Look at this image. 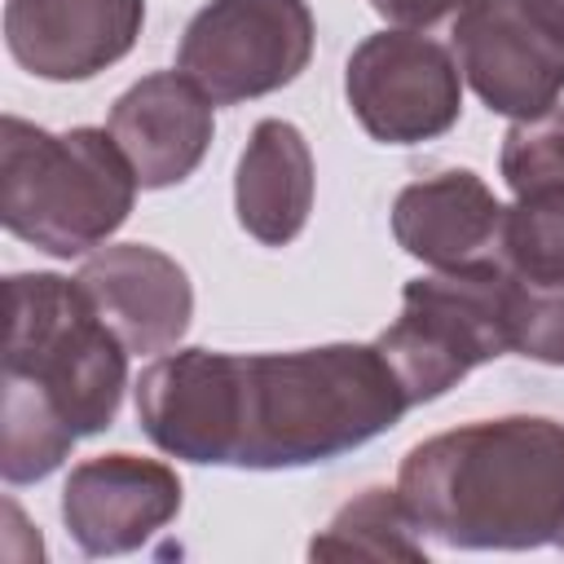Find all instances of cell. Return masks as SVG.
Instances as JSON below:
<instances>
[{"mask_svg":"<svg viewBox=\"0 0 564 564\" xmlns=\"http://www.w3.org/2000/svg\"><path fill=\"white\" fill-rule=\"evenodd\" d=\"M212 106L216 101L181 70H154L110 106V137L132 163L141 189L181 185L203 163L216 132Z\"/></svg>","mask_w":564,"mask_h":564,"instance_id":"obj_12","label":"cell"},{"mask_svg":"<svg viewBox=\"0 0 564 564\" xmlns=\"http://www.w3.org/2000/svg\"><path fill=\"white\" fill-rule=\"evenodd\" d=\"M357 123L383 145H419L449 132L463 115V70L423 31L366 35L344 70Z\"/></svg>","mask_w":564,"mask_h":564,"instance_id":"obj_7","label":"cell"},{"mask_svg":"<svg viewBox=\"0 0 564 564\" xmlns=\"http://www.w3.org/2000/svg\"><path fill=\"white\" fill-rule=\"evenodd\" d=\"M454 57L476 97L507 119H533L564 93V40L529 0H476L454 18Z\"/></svg>","mask_w":564,"mask_h":564,"instance_id":"obj_8","label":"cell"},{"mask_svg":"<svg viewBox=\"0 0 564 564\" xmlns=\"http://www.w3.org/2000/svg\"><path fill=\"white\" fill-rule=\"evenodd\" d=\"M419 524L397 489L370 485L335 511V520L308 542V555H366V560H423Z\"/></svg>","mask_w":564,"mask_h":564,"instance_id":"obj_15","label":"cell"},{"mask_svg":"<svg viewBox=\"0 0 564 564\" xmlns=\"http://www.w3.org/2000/svg\"><path fill=\"white\" fill-rule=\"evenodd\" d=\"M498 172L516 198L538 189H564V110L551 106L533 119H516L502 137Z\"/></svg>","mask_w":564,"mask_h":564,"instance_id":"obj_17","label":"cell"},{"mask_svg":"<svg viewBox=\"0 0 564 564\" xmlns=\"http://www.w3.org/2000/svg\"><path fill=\"white\" fill-rule=\"evenodd\" d=\"M137 172L110 128L48 132L18 115L0 123V220L57 260L101 247L137 203Z\"/></svg>","mask_w":564,"mask_h":564,"instance_id":"obj_4","label":"cell"},{"mask_svg":"<svg viewBox=\"0 0 564 564\" xmlns=\"http://www.w3.org/2000/svg\"><path fill=\"white\" fill-rule=\"evenodd\" d=\"M471 4L476 0H370V9L401 31H427L436 22H454Z\"/></svg>","mask_w":564,"mask_h":564,"instance_id":"obj_19","label":"cell"},{"mask_svg":"<svg viewBox=\"0 0 564 564\" xmlns=\"http://www.w3.org/2000/svg\"><path fill=\"white\" fill-rule=\"evenodd\" d=\"M419 533L458 551L564 546V423L476 419L419 441L397 471Z\"/></svg>","mask_w":564,"mask_h":564,"instance_id":"obj_1","label":"cell"},{"mask_svg":"<svg viewBox=\"0 0 564 564\" xmlns=\"http://www.w3.org/2000/svg\"><path fill=\"white\" fill-rule=\"evenodd\" d=\"M410 410L379 344L225 352V467H308L352 454Z\"/></svg>","mask_w":564,"mask_h":564,"instance_id":"obj_2","label":"cell"},{"mask_svg":"<svg viewBox=\"0 0 564 564\" xmlns=\"http://www.w3.org/2000/svg\"><path fill=\"white\" fill-rule=\"evenodd\" d=\"M101 322L123 339L128 352L154 357L181 344L194 317L189 273L159 247L115 242L84 260L75 273Z\"/></svg>","mask_w":564,"mask_h":564,"instance_id":"obj_11","label":"cell"},{"mask_svg":"<svg viewBox=\"0 0 564 564\" xmlns=\"http://www.w3.org/2000/svg\"><path fill=\"white\" fill-rule=\"evenodd\" d=\"M145 0H9L4 44L40 79H93L132 53Z\"/></svg>","mask_w":564,"mask_h":564,"instance_id":"obj_10","label":"cell"},{"mask_svg":"<svg viewBox=\"0 0 564 564\" xmlns=\"http://www.w3.org/2000/svg\"><path fill=\"white\" fill-rule=\"evenodd\" d=\"M507 326H511V352L542 361V366H564V278L524 282L511 273L507 278Z\"/></svg>","mask_w":564,"mask_h":564,"instance_id":"obj_18","label":"cell"},{"mask_svg":"<svg viewBox=\"0 0 564 564\" xmlns=\"http://www.w3.org/2000/svg\"><path fill=\"white\" fill-rule=\"evenodd\" d=\"M234 212L238 225L264 247L300 238L313 212V150L295 123L260 119L251 128L234 176Z\"/></svg>","mask_w":564,"mask_h":564,"instance_id":"obj_14","label":"cell"},{"mask_svg":"<svg viewBox=\"0 0 564 564\" xmlns=\"http://www.w3.org/2000/svg\"><path fill=\"white\" fill-rule=\"evenodd\" d=\"M181 511V476L159 458L97 454L70 467L62 520L84 555H128Z\"/></svg>","mask_w":564,"mask_h":564,"instance_id":"obj_9","label":"cell"},{"mask_svg":"<svg viewBox=\"0 0 564 564\" xmlns=\"http://www.w3.org/2000/svg\"><path fill=\"white\" fill-rule=\"evenodd\" d=\"M313 40L304 0H207L181 35L176 70L216 106H238L300 79Z\"/></svg>","mask_w":564,"mask_h":564,"instance_id":"obj_6","label":"cell"},{"mask_svg":"<svg viewBox=\"0 0 564 564\" xmlns=\"http://www.w3.org/2000/svg\"><path fill=\"white\" fill-rule=\"evenodd\" d=\"M4 308V405L44 410L75 436L106 432L128 388V348L79 278L13 273Z\"/></svg>","mask_w":564,"mask_h":564,"instance_id":"obj_3","label":"cell"},{"mask_svg":"<svg viewBox=\"0 0 564 564\" xmlns=\"http://www.w3.org/2000/svg\"><path fill=\"white\" fill-rule=\"evenodd\" d=\"M538 13H542V22L564 40V0H529Z\"/></svg>","mask_w":564,"mask_h":564,"instance_id":"obj_20","label":"cell"},{"mask_svg":"<svg viewBox=\"0 0 564 564\" xmlns=\"http://www.w3.org/2000/svg\"><path fill=\"white\" fill-rule=\"evenodd\" d=\"M507 278L502 260H485L467 269H432L427 278L405 282L401 317L375 344L410 405L436 401L476 366L511 352Z\"/></svg>","mask_w":564,"mask_h":564,"instance_id":"obj_5","label":"cell"},{"mask_svg":"<svg viewBox=\"0 0 564 564\" xmlns=\"http://www.w3.org/2000/svg\"><path fill=\"white\" fill-rule=\"evenodd\" d=\"M502 264L524 282L564 278V189L520 194L502 220Z\"/></svg>","mask_w":564,"mask_h":564,"instance_id":"obj_16","label":"cell"},{"mask_svg":"<svg viewBox=\"0 0 564 564\" xmlns=\"http://www.w3.org/2000/svg\"><path fill=\"white\" fill-rule=\"evenodd\" d=\"M502 220L507 207L467 167L414 181L392 203L397 247L432 269H467V264L502 260Z\"/></svg>","mask_w":564,"mask_h":564,"instance_id":"obj_13","label":"cell"}]
</instances>
